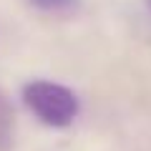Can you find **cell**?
Returning <instances> with one entry per match:
<instances>
[{
	"instance_id": "obj_2",
	"label": "cell",
	"mask_w": 151,
	"mask_h": 151,
	"mask_svg": "<svg viewBox=\"0 0 151 151\" xmlns=\"http://www.w3.org/2000/svg\"><path fill=\"white\" fill-rule=\"evenodd\" d=\"M15 139V113H13L10 101L0 91V151H8Z\"/></svg>"
},
{
	"instance_id": "obj_3",
	"label": "cell",
	"mask_w": 151,
	"mask_h": 151,
	"mask_svg": "<svg viewBox=\"0 0 151 151\" xmlns=\"http://www.w3.org/2000/svg\"><path fill=\"white\" fill-rule=\"evenodd\" d=\"M28 3L43 13H73L81 5V0H28Z\"/></svg>"
},
{
	"instance_id": "obj_1",
	"label": "cell",
	"mask_w": 151,
	"mask_h": 151,
	"mask_svg": "<svg viewBox=\"0 0 151 151\" xmlns=\"http://www.w3.org/2000/svg\"><path fill=\"white\" fill-rule=\"evenodd\" d=\"M23 101L28 111L50 129L70 126L81 111V101L68 86H60L55 81H43V78L23 86Z\"/></svg>"
},
{
	"instance_id": "obj_4",
	"label": "cell",
	"mask_w": 151,
	"mask_h": 151,
	"mask_svg": "<svg viewBox=\"0 0 151 151\" xmlns=\"http://www.w3.org/2000/svg\"><path fill=\"white\" fill-rule=\"evenodd\" d=\"M149 5H151V0H149Z\"/></svg>"
}]
</instances>
